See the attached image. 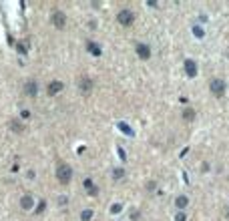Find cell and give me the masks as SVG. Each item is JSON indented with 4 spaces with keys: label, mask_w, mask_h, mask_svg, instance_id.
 Segmentation results:
<instances>
[{
    "label": "cell",
    "mask_w": 229,
    "mask_h": 221,
    "mask_svg": "<svg viewBox=\"0 0 229 221\" xmlns=\"http://www.w3.org/2000/svg\"><path fill=\"white\" fill-rule=\"evenodd\" d=\"M24 91H26V92H28V95H30V97H34L36 92H38V88H36V83H34V80H30V83H26V87H24Z\"/></svg>",
    "instance_id": "ba28073f"
},
{
    "label": "cell",
    "mask_w": 229,
    "mask_h": 221,
    "mask_svg": "<svg viewBox=\"0 0 229 221\" xmlns=\"http://www.w3.org/2000/svg\"><path fill=\"white\" fill-rule=\"evenodd\" d=\"M65 22H66V16L62 14V12H58V10L52 12V24L56 28H62V26H65Z\"/></svg>",
    "instance_id": "277c9868"
},
{
    "label": "cell",
    "mask_w": 229,
    "mask_h": 221,
    "mask_svg": "<svg viewBox=\"0 0 229 221\" xmlns=\"http://www.w3.org/2000/svg\"><path fill=\"white\" fill-rule=\"evenodd\" d=\"M177 221H185V213H177Z\"/></svg>",
    "instance_id": "9a60e30c"
},
{
    "label": "cell",
    "mask_w": 229,
    "mask_h": 221,
    "mask_svg": "<svg viewBox=\"0 0 229 221\" xmlns=\"http://www.w3.org/2000/svg\"><path fill=\"white\" fill-rule=\"evenodd\" d=\"M117 20H119V24H123V26H131V24L135 22V14H133V10H129V8L121 10V12L117 14Z\"/></svg>",
    "instance_id": "7a4b0ae2"
},
{
    "label": "cell",
    "mask_w": 229,
    "mask_h": 221,
    "mask_svg": "<svg viewBox=\"0 0 229 221\" xmlns=\"http://www.w3.org/2000/svg\"><path fill=\"white\" fill-rule=\"evenodd\" d=\"M10 127H12V131H14V133H22V125H20V123L12 121V123H10Z\"/></svg>",
    "instance_id": "9c48e42d"
},
{
    "label": "cell",
    "mask_w": 229,
    "mask_h": 221,
    "mask_svg": "<svg viewBox=\"0 0 229 221\" xmlns=\"http://www.w3.org/2000/svg\"><path fill=\"white\" fill-rule=\"evenodd\" d=\"M183 117H185V119H187V121H193V119H195V110H193V109H189V110H185V113H183Z\"/></svg>",
    "instance_id": "8fae6325"
},
{
    "label": "cell",
    "mask_w": 229,
    "mask_h": 221,
    "mask_svg": "<svg viewBox=\"0 0 229 221\" xmlns=\"http://www.w3.org/2000/svg\"><path fill=\"white\" fill-rule=\"evenodd\" d=\"M80 217H83V221H88V219L92 217V211H88V209H87V211H83V215H80Z\"/></svg>",
    "instance_id": "5bb4252c"
},
{
    "label": "cell",
    "mask_w": 229,
    "mask_h": 221,
    "mask_svg": "<svg viewBox=\"0 0 229 221\" xmlns=\"http://www.w3.org/2000/svg\"><path fill=\"white\" fill-rule=\"evenodd\" d=\"M137 52H139V56H141V58H149L151 50H149V46H145V44H139V46H137Z\"/></svg>",
    "instance_id": "8992f818"
},
{
    "label": "cell",
    "mask_w": 229,
    "mask_h": 221,
    "mask_svg": "<svg viewBox=\"0 0 229 221\" xmlns=\"http://www.w3.org/2000/svg\"><path fill=\"white\" fill-rule=\"evenodd\" d=\"M187 203H189V199L185 197V195H181V197H177V205H179V207H185V205H187Z\"/></svg>",
    "instance_id": "30bf717a"
},
{
    "label": "cell",
    "mask_w": 229,
    "mask_h": 221,
    "mask_svg": "<svg viewBox=\"0 0 229 221\" xmlns=\"http://www.w3.org/2000/svg\"><path fill=\"white\" fill-rule=\"evenodd\" d=\"M30 205H32V199L28 197V195H26V197H22V207H24V209H28Z\"/></svg>",
    "instance_id": "7c38bea8"
},
{
    "label": "cell",
    "mask_w": 229,
    "mask_h": 221,
    "mask_svg": "<svg viewBox=\"0 0 229 221\" xmlns=\"http://www.w3.org/2000/svg\"><path fill=\"white\" fill-rule=\"evenodd\" d=\"M223 91H225V83L223 80H219V79H215V80H211V92L213 95H223Z\"/></svg>",
    "instance_id": "3957f363"
},
{
    "label": "cell",
    "mask_w": 229,
    "mask_h": 221,
    "mask_svg": "<svg viewBox=\"0 0 229 221\" xmlns=\"http://www.w3.org/2000/svg\"><path fill=\"white\" fill-rule=\"evenodd\" d=\"M70 177H73V171H70L69 165H58V169H56V179H58V183L69 185V183H70Z\"/></svg>",
    "instance_id": "6da1fadb"
},
{
    "label": "cell",
    "mask_w": 229,
    "mask_h": 221,
    "mask_svg": "<svg viewBox=\"0 0 229 221\" xmlns=\"http://www.w3.org/2000/svg\"><path fill=\"white\" fill-rule=\"evenodd\" d=\"M62 91V83H58V80H54V83L48 84V95H54V92Z\"/></svg>",
    "instance_id": "52a82bcc"
},
{
    "label": "cell",
    "mask_w": 229,
    "mask_h": 221,
    "mask_svg": "<svg viewBox=\"0 0 229 221\" xmlns=\"http://www.w3.org/2000/svg\"><path fill=\"white\" fill-rule=\"evenodd\" d=\"M88 50H91L95 56H99V54H101V50H99V46H97V44H88Z\"/></svg>",
    "instance_id": "4fadbf2b"
},
{
    "label": "cell",
    "mask_w": 229,
    "mask_h": 221,
    "mask_svg": "<svg viewBox=\"0 0 229 221\" xmlns=\"http://www.w3.org/2000/svg\"><path fill=\"white\" fill-rule=\"evenodd\" d=\"M79 84H80V91H91L92 80L87 79V76H80V79H79Z\"/></svg>",
    "instance_id": "5b68a950"
}]
</instances>
